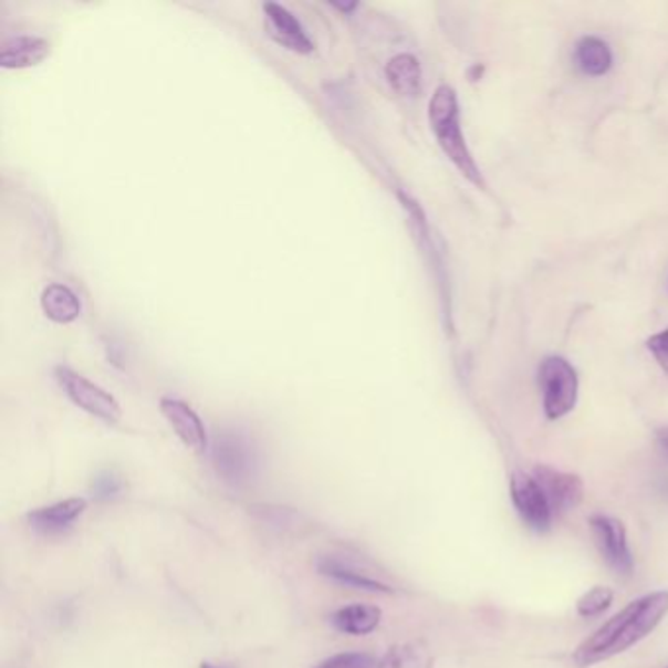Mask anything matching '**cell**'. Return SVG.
<instances>
[{"mask_svg":"<svg viewBox=\"0 0 668 668\" xmlns=\"http://www.w3.org/2000/svg\"><path fill=\"white\" fill-rule=\"evenodd\" d=\"M668 614V592L657 591L627 604L574 651V665L588 668L617 657L651 635Z\"/></svg>","mask_w":668,"mask_h":668,"instance_id":"6da1fadb","label":"cell"},{"mask_svg":"<svg viewBox=\"0 0 668 668\" xmlns=\"http://www.w3.org/2000/svg\"><path fill=\"white\" fill-rule=\"evenodd\" d=\"M429 126L436 136L437 144L449 157V161L459 169L465 179L471 180L474 187L484 189V179L480 173L479 165L472 157L471 149L465 139L463 126H461V111L457 93L449 85L437 86L436 93L431 95L428 108Z\"/></svg>","mask_w":668,"mask_h":668,"instance_id":"7a4b0ae2","label":"cell"},{"mask_svg":"<svg viewBox=\"0 0 668 668\" xmlns=\"http://www.w3.org/2000/svg\"><path fill=\"white\" fill-rule=\"evenodd\" d=\"M540 386L543 393V410L549 420H561L573 411L578 398V377L568 361L547 357L541 363Z\"/></svg>","mask_w":668,"mask_h":668,"instance_id":"3957f363","label":"cell"},{"mask_svg":"<svg viewBox=\"0 0 668 668\" xmlns=\"http://www.w3.org/2000/svg\"><path fill=\"white\" fill-rule=\"evenodd\" d=\"M53 373H55L61 388L69 396V400L79 406L81 410H85L86 414H91L106 424H118L122 420L121 404L111 393H106L93 380L79 375L77 370H73L67 365H58Z\"/></svg>","mask_w":668,"mask_h":668,"instance_id":"277c9868","label":"cell"},{"mask_svg":"<svg viewBox=\"0 0 668 668\" xmlns=\"http://www.w3.org/2000/svg\"><path fill=\"white\" fill-rule=\"evenodd\" d=\"M591 530L594 543L609 568L624 576L634 573V555L627 543L624 522L612 515L596 514L591 518Z\"/></svg>","mask_w":668,"mask_h":668,"instance_id":"5b68a950","label":"cell"},{"mask_svg":"<svg viewBox=\"0 0 668 668\" xmlns=\"http://www.w3.org/2000/svg\"><path fill=\"white\" fill-rule=\"evenodd\" d=\"M510 497L518 514L535 532H549L553 523V510L545 492L541 490L533 474L514 472L510 479Z\"/></svg>","mask_w":668,"mask_h":668,"instance_id":"8992f818","label":"cell"},{"mask_svg":"<svg viewBox=\"0 0 668 668\" xmlns=\"http://www.w3.org/2000/svg\"><path fill=\"white\" fill-rule=\"evenodd\" d=\"M533 479L537 480L541 490L545 492L553 514L571 512L584 500V482L578 474L557 471L547 465H537L533 469Z\"/></svg>","mask_w":668,"mask_h":668,"instance_id":"52a82bcc","label":"cell"},{"mask_svg":"<svg viewBox=\"0 0 668 668\" xmlns=\"http://www.w3.org/2000/svg\"><path fill=\"white\" fill-rule=\"evenodd\" d=\"M212 459L218 474L230 484H241L253 471V453L246 437L240 434H222L216 439Z\"/></svg>","mask_w":668,"mask_h":668,"instance_id":"ba28073f","label":"cell"},{"mask_svg":"<svg viewBox=\"0 0 668 668\" xmlns=\"http://www.w3.org/2000/svg\"><path fill=\"white\" fill-rule=\"evenodd\" d=\"M161 414L165 420L169 421L173 431L177 434L180 443L189 447L195 453H205L208 449V434H206L205 424L200 420L197 411L190 408L189 404L182 403L179 398L165 396L159 403Z\"/></svg>","mask_w":668,"mask_h":668,"instance_id":"9c48e42d","label":"cell"},{"mask_svg":"<svg viewBox=\"0 0 668 668\" xmlns=\"http://www.w3.org/2000/svg\"><path fill=\"white\" fill-rule=\"evenodd\" d=\"M263 10H265L267 27L271 30V35L276 42L284 45V48H289L292 52H314V43L306 34V30L302 28L299 18L294 17L291 10L283 7V4H276V2H267V4H263Z\"/></svg>","mask_w":668,"mask_h":668,"instance_id":"30bf717a","label":"cell"},{"mask_svg":"<svg viewBox=\"0 0 668 668\" xmlns=\"http://www.w3.org/2000/svg\"><path fill=\"white\" fill-rule=\"evenodd\" d=\"M86 510V502L83 498H67L58 504L38 508L32 514L28 515V522L34 528L35 532L43 535H55L69 530L73 522L83 515Z\"/></svg>","mask_w":668,"mask_h":668,"instance_id":"8fae6325","label":"cell"},{"mask_svg":"<svg viewBox=\"0 0 668 668\" xmlns=\"http://www.w3.org/2000/svg\"><path fill=\"white\" fill-rule=\"evenodd\" d=\"M50 55V42L40 35H14L2 43L0 67L28 69L40 65Z\"/></svg>","mask_w":668,"mask_h":668,"instance_id":"7c38bea8","label":"cell"},{"mask_svg":"<svg viewBox=\"0 0 668 668\" xmlns=\"http://www.w3.org/2000/svg\"><path fill=\"white\" fill-rule=\"evenodd\" d=\"M43 314L55 324H73L81 316V301L67 284H48L40 299Z\"/></svg>","mask_w":668,"mask_h":668,"instance_id":"4fadbf2b","label":"cell"},{"mask_svg":"<svg viewBox=\"0 0 668 668\" xmlns=\"http://www.w3.org/2000/svg\"><path fill=\"white\" fill-rule=\"evenodd\" d=\"M385 77L396 95L418 96L421 91L420 61L411 53H398L386 63Z\"/></svg>","mask_w":668,"mask_h":668,"instance_id":"5bb4252c","label":"cell"},{"mask_svg":"<svg viewBox=\"0 0 668 668\" xmlns=\"http://www.w3.org/2000/svg\"><path fill=\"white\" fill-rule=\"evenodd\" d=\"M317 571L322 576L332 578L335 583L352 586L357 591L380 592V594H390L393 588L388 584L380 583L377 578H370L368 574L359 573L355 566L347 565L337 559L324 557L317 561Z\"/></svg>","mask_w":668,"mask_h":668,"instance_id":"9a60e30c","label":"cell"},{"mask_svg":"<svg viewBox=\"0 0 668 668\" xmlns=\"http://www.w3.org/2000/svg\"><path fill=\"white\" fill-rule=\"evenodd\" d=\"M574 60H576L578 69L588 77L606 75L612 69V63H614L608 43L601 40V38H596V35H586L581 42L576 43Z\"/></svg>","mask_w":668,"mask_h":668,"instance_id":"2e32d148","label":"cell"},{"mask_svg":"<svg viewBox=\"0 0 668 668\" xmlns=\"http://www.w3.org/2000/svg\"><path fill=\"white\" fill-rule=\"evenodd\" d=\"M380 617H383V612L377 606L353 604V606L337 609L332 616V624L342 634L368 635L377 629Z\"/></svg>","mask_w":668,"mask_h":668,"instance_id":"e0dca14e","label":"cell"},{"mask_svg":"<svg viewBox=\"0 0 668 668\" xmlns=\"http://www.w3.org/2000/svg\"><path fill=\"white\" fill-rule=\"evenodd\" d=\"M614 602V591L608 586H594L576 602V614L581 617H598L612 606Z\"/></svg>","mask_w":668,"mask_h":668,"instance_id":"ac0fdd59","label":"cell"},{"mask_svg":"<svg viewBox=\"0 0 668 668\" xmlns=\"http://www.w3.org/2000/svg\"><path fill=\"white\" fill-rule=\"evenodd\" d=\"M424 665H426V659L420 649H416L411 645H403V647H395L386 653L377 668H421Z\"/></svg>","mask_w":668,"mask_h":668,"instance_id":"d6986e66","label":"cell"},{"mask_svg":"<svg viewBox=\"0 0 668 668\" xmlns=\"http://www.w3.org/2000/svg\"><path fill=\"white\" fill-rule=\"evenodd\" d=\"M314 668H377L375 657L367 653H342L330 659L322 660Z\"/></svg>","mask_w":668,"mask_h":668,"instance_id":"ffe728a7","label":"cell"},{"mask_svg":"<svg viewBox=\"0 0 668 668\" xmlns=\"http://www.w3.org/2000/svg\"><path fill=\"white\" fill-rule=\"evenodd\" d=\"M121 489L122 482L118 477H114L112 472H101L93 482V497L96 500H111V498L118 497Z\"/></svg>","mask_w":668,"mask_h":668,"instance_id":"44dd1931","label":"cell"},{"mask_svg":"<svg viewBox=\"0 0 668 668\" xmlns=\"http://www.w3.org/2000/svg\"><path fill=\"white\" fill-rule=\"evenodd\" d=\"M647 347H649V352L653 353V357L657 359L660 368L667 373L668 377V327L667 330H662L660 334L653 335L649 343H647Z\"/></svg>","mask_w":668,"mask_h":668,"instance_id":"7402d4cb","label":"cell"},{"mask_svg":"<svg viewBox=\"0 0 668 668\" xmlns=\"http://www.w3.org/2000/svg\"><path fill=\"white\" fill-rule=\"evenodd\" d=\"M657 439H659V446L665 449L668 453V426L667 428L659 429V434H657Z\"/></svg>","mask_w":668,"mask_h":668,"instance_id":"603a6c76","label":"cell"},{"mask_svg":"<svg viewBox=\"0 0 668 668\" xmlns=\"http://www.w3.org/2000/svg\"><path fill=\"white\" fill-rule=\"evenodd\" d=\"M200 668H216V667H212V665H208V662H205V665H202V667H200Z\"/></svg>","mask_w":668,"mask_h":668,"instance_id":"cb8c5ba5","label":"cell"},{"mask_svg":"<svg viewBox=\"0 0 668 668\" xmlns=\"http://www.w3.org/2000/svg\"><path fill=\"white\" fill-rule=\"evenodd\" d=\"M667 490H668V487H667Z\"/></svg>","mask_w":668,"mask_h":668,"instance_id":"d4e9b609","label":"cell"}]
</instances>
